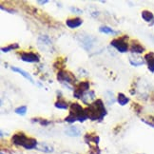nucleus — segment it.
<instances>
[{
  "instance_id": "obj_1",
  "label": "nucleus",
  "mask_w": 154,
  "mask_h": 154,
  "mask_svg": "<svg viewBox=\"0 0 154 154\" xmlns=\"http://www.w3.org/2000/svg\"><path fill=\"white\" fill-rule=\"evenodd\" d=\"M88 119L91 121H102L106 115V109L101 99H96L85 109Z\"/></svg>"
},
{
  "instance_id": "obj_2",
  "label": "nucleus",
  "mask_w": 154,
  "mask_h": 154,
  "mask_svg": "<svg viewBox=\"0 0 154 154\" xmlns=\"http://www.w3.org/2000/svg\"><path fill=\"white\" fill-rule=\"evenodd\" d=\"M11 143L17 146H22L23 149L31 150V149H36L38 142L35 138L29 137L26 133L23 131H18L13 135L11 137Z\"/></svg>"
},
{
  "instance_id": "obj_3",
  "label": "nucleus",
  "mask_w": 154,
  "mask_h": 154,
  "mask_svg": "<svg viewBox=\"0 0 154 154\" xmlns=\"http://www.w3.org/2000/svg\"><path fill=\"white\" fill-rule=\"evenodd\" d=\"M87 119H88V117L86 115L85 109L83 108L79 103L74 102L70 104L69 115L65 118V121L69 124H73L76 121L83 123Z\"/></svg>"
},
{
  "instance_id": "obj_4",
  "label": "nucleus",
  "mask_w": 154,
  "mask_h": 154,
  "mask_svg": "<svg viewBox=\"0 0 154 154\" xmlns=\"http://www.w3.org/2000/svg\"><path fill=\"white\" fill-rule=\"evenodd\" d=\"M128 35H123L118 38H114L110 41V45L121 53H125L129 51V47H128Z\"/></svg>"
},
{
  "instance_id": "obj_5",
  "label": "nucleus",
  "mask_w": 154,
  "mask_h": 154,
  "mask_svg": "<svg viewBox=\"0 0 154 154\" xmlns=\"http://www.w3.org/2000/svg\"><path fill=\"white\" fill-rule=\"evenodd\" d=\"M90 88L91 84L88 81H82L77 83V84L73 87V96L76 99H82V97L85 95V94L90 91Z\"/></svg>"
},
{
  "instance_id": "obj_6",
  "label": "nucleus",
  "mask_w": 154,
  "mask_h": 154,
  "mask_svg": "<svg viewBox=\"0 0 154 154\" xmlns=\"http://www.w3.org/2000/svg\"><path fill=\"white\" fill-rule=\"evenodd\" d=\"M56 78L60 83H64L66 84H75L76 83V78L69 70L66 69H62V70H58V72L56 74Z\"/></svg>"
},
{
  "instance_id": "obj_7",
  "label": "nucleus",
  "mask_w": 154,
  "mask_h": 154,
  "mask_svg": "<svg viewBox=\"0 0 154 154\" xmlns=\"http://www.w3.org/2000/svg\"><path fill=\"white\" fill-rule=\"evenodd\" d=\"M19 56L22 61L27 63H38L40 61V55L33 51H21Z\"/></svg>"
},
{
  "instance_id": "obj_8",
  "label": "nucleus",
  "mask_w": 154,
  "mask_h": 154,
  "mask_svg": "<svg viewBox=\"0 0 154 154\" xmlns=\"http://www.w3.org/2000/svg\"><path fill=\"white\" fill-rule=\"evenodd\" d=\"M37 43H38V46L41 50L51 51V52L54 51H53L54 48H53V46H52V42L48 35H40L38 37Z\"/></svg>"
},
{
  "instance_id": "obj_9",
  "label": "nucleus",
  "mask_w": 154,
  "mask_h": 154,
  "mask_svg": "<svg viewBox=\"0 0 154 154\" xmlns=\"http://www.w3.org/2000/svg\"><path fill=\"white\" fill-rule=\"evenodd\" d=\"M129 51H130V52L132 53V54L137 55V54H141V53H143L146 51V49H145V47L139 42V41L132 40L131 43H130Z\"/></svg>"
},
{
  "instance_id": "obj_10",
  "label": "nucleus",
  "mask_w": 154,
  "mask_h": 154,
  "mask_svg": "<svg viewBox=\"0 0 154 154\" xmlns=\"http://www.w3.org/2000/svg\"><path fill=\"white\" fill-rule=\"evenodd\" d=\"M84 141L85 143L90 146V145H99L100 137L94 132H88L84 136Z\"/></svg>"
},
{
  "instance_id": "obj_11",
  "label": "nucleus",
  "mask_w": 154,
  "mask_h": 154,
  "mask_svg": "<svg viewBox=\"0 0 154 154\" xmlns=\"http://www.w3.org/2000/svg\"><path fill=\"white\" fill-rule=\"evenodd\" d=\"M94 38L91 37V35H85V36H82V38L80 39V44L82 45V47L84 48L85 50L88 51L91 49V47L93 46L94 44Z\"/></svg>"
},
{
  "instance_id": "obj_12",
  "label": "nucleus",
  "mask_w": 154,
  "mask_h": 154,
  "mask_svg": "<svg viewBox=\"0 0 154 154\" xmlns=\"http://www.w3.org/2000/svg\"><path fill=\"white\" fill-rule=\"evenodd\" d=\"M144 59H145V62L149 70L151 73H154V52L149 51L146 53Z\"/></svg>"
},
{
  "instance_id": "obj_13",
  "label": "nucleus",
  "mask_w": 154,
  "mask_h": 154,
  "mask_svg": "<svg viewBox=\"0 0 154 154\" xmlns=\"http://www.w3.org/2000/svg\"><path fill=\"white\" fill-rule=\"evenodd\" d=\"M66 24L70 29H75L83 24V20L80 17H72V18H68L66 20Z\"/></svg>"
},
{
  "instance_id": "obj_14",
  "label": "nucleus",
  "mask_w": 154,
  "mask_h": 154,
  "mask_svg": "<svg viewBox=\"0 0 154 154\" xmlns=\"http://www.w3.org/2000/svg\"><path fill=\"white\" fill-rule=\"evenodd\" d=\"M82 102L86 104V105H90L91 104L93 101H95V92H94L93 91H88L84 96L82 97Z\"/></svg>"
},
{
  "instance_id": "obj_15",
  "label": "nucleus",
  "mask_w": 154,
  "mask_h": 154,
  "mask_svg": "<svg viewBox=\"0 0 154 154\" xmlns=\"http://www.w3.org/2000/svg\"><path fill=\"white\" fill-rule=\"evenodd\" d=\"M129 63L131 64L132 66L139 67V66H142V65H144L146 62H145V59L139 56H136V54H132L131 53V55L129 56Z\"/></svg>"
},
{
  "instance_id": "obj_16",
  "label": "nucleus",
  "mask_w": 154,
  "mask_h": 154,
  "mask_svg": "<svg viewBox=\"0 0 154 154\" xmlns=\"http://www.w3.org/2000/svg\"><path fill=\"white\" fill-rule=\"evenodd\" d=\"M11 70H14V72H17V73H19L20 75H22L24 78H26L27 80H29L31 83H32V84H34V81L32 79V77L29 75L27 72H25L24 69H22L20 68H16V67H11Z\"/></svg>"
},
{
  "instance_id": "obj_17",
  "label": "nucleus",
  "mask_w": 154,
  "mask_h": 154,
  "mask_svg": "<svg viewBox=\"0 0 154 154\" xmlns=\"http://www.w3.org/2000/svg\"><path fill=\"white\" fill-rule=\"evenodd\" d=\"M36 149L41 151V152H44V153H51V152H53V147L51 145L47 144V143H38Z\"/></svg>"
},
{
  "instance_id": "obj_18",
  "label": "nucleus",
  "mask_w": 154,
  "mask_h": 154,
  "mask_svg": "<svg viewBox=\"0 0 154 154\" xmlns=\"http://www.w3.org/2000/svg\"><path fill=\"white\" fill-rule=\"evenodd\" d=\"M141 16H142V18H143L146 22H149V23H150V24L154 21V14L151 13L150 11L144 10L141 13Z\"/></svg>"
},
{
  "instance_id": "obj_19",
  "label": "nucleus",
  "mask_w": 154,
  "mask_h": 154,
  "mask_svg": "<svg viewBox=\"0 0 154 154\" xmlns=\"http://www.w3.org/2000/svg\"><path fill=\"white\" fill-rule=\"evenodd\" d=\"M65 133L68 136H70V137H78L81 134V130L77 127H69L68 129H66Z\"/></svg>"
},
{
  "instance_id": "obj_20",
  "label": "nucleus",
  "mask_w": 154,
  "mask_h": 154,
  "mask_svg": "<svg viewBox=\"0 0 154 154\" xmlns=\"http://www.w3.org/2000/svg\"><path fill=\"white\" fill-rule=\"evenodd\" d=\"M66 62H67V59L64 58V57H58L56 60L53 63V67L55 69H58V70H62L65 66H66Z\"/></svg>"
},
{
  "instance_id": "obj_21",
  "label": "nucleus",
  "mask_w": 154,
  "mask_h": 154,
  "mask_svg": "<svg viewBox=\"0 0 154 154\" xmlns=\"http://www.w3.org/2000/svg\"><path fill=\"white\" fill-rule=\"evenodd\" d=\"M117 102L119 103L120 106H126L129 102V98L128 96H126L124 93L119 92L117 95Z\"/></svg>"
},
{
  "instance_id": "obj_22",
  "label": "nucleus",
  "mask_w": 154,
  "mask_h": 154,
  "mask_svg": "<svg viewBox=\"0 0 154 154\" xmlns=\"http://www.w3.org/2000/svg\"><path fill=\"white\" fill-rule=\"evenodd\" d=\"M99 32H103V33H106V34H112V35H115L118 33L117 31H114L113 29L108 27V26H102L99 28Z\"/></svg>"
},
{
  "instance_id": "obj_23",
  "label": "nucleus",
  "mask_w": 154,
  "mask_h": 154,
  "mask_svg": "<svg viewBox=\"0 0 154 154\" xmlns=\"http://www.w3.org/2000/svg\"><path fill=\"white\" fill-rule=\"evenodd\" d=\"M19 49V45L18 43H13V44H10L7 47H4V48H1L2 52H9L11 51H14V50H17Z\"/></svg>"
},
{
  "instance_id": "obj_24",
  "label": "nucleus",
  "mask_w": 154,
  "mask_h": 154,
  "mask_svg": "<svg viewBox=\"0 0 154 154\" xmlns=\"http://www.w3.org/2000/svg\"><path fill=\"white\" fill-rule=\"evenodd\" d=\"M32 121L35 122V123H39L40 125L43 126V127H47V126H49V125H51V121L45 119V118H33Z\"/></svg>"
},
{
  "instance_id": "obj_25",
  "label": "nucleus",
  "mask_w": 154,
  "mask_h": 154,
  "mask_svg": "<svg viewBox=\"0 0 154 154\" xmlns=\"http://www.w3.org/2000/svg\"><path fill=\"white\" fill-rule=\"evenodd\" d=\"M54 106L59 109H67L69 108V105L67 104V102L63 101V100H58V101L54 103Z\"/></svg>"
},
{
  "instance_id": "obj_26",
  "label": "nucleus",
  "mask_w": 154,
  "mask_h": 154,
  "mask_svg": "<svg viewBox=\"0 0 154 154\" xmlns=\"http://www.w3.org/2000/svg\"><path fill=\"white\" fill-rule=\"evenodd\" d=\"M14 112L16 114H18L20 116H24L26 113H27V106H18V108H16L14 109Z\"/></svg>"
},
{
  "instance_id": "obj_27",
  "label": "nucleus",
  "mask_w": 154,
  "mask_h": 154,
  "mask_svg": "<svg viewBox=\"0 0 154 154\" xmlns=\"http://www.w3.org/2000/svg\"><path fill=\"white\" fill-rule=\"evenodd\" d=\"M90 154H101V149L98 145H90Z\"/></svg>"
},
{
  "instance_id": "obj_28",
  "label": "nucleus",
  "mask_w": 154,
  "mask_h": 154,
  "mask_svg": "<svg viewBox=\"0 0 154 154\" xmlns=\"http://www.w3.org/2000/svg\"><path fill=\"white\" fill-rule=\"evenodd\" d=\"M132 109H134V111L136 112V113H140V112L142 111V109H143L142 106L139 105L138 103H133L132 104Z\"/></svg>"
},
{
  "instance_id": "obj_29",
  "label": "nucleus",
  "mask_w": 154,
  "mask_h": 154,
  "mask_svg": "<svg viewBox=\"0 0 154 154\" xmlns=\"http://www.w3.org/2000/svg\"><path fill=\"white\" fill-rule=\"evenodd\" d=\"M0 9H1L2 11H7V13H9V14H14V13H15V11H14V10H13V9H8V8H6V7L4 8L2 5L0 6Z\"/></svg>"
},
{
  "instance_id": "obj_30",
  "label": "nucleus",
  "mask_w": 154,
  "mask_h": 154,
  "mask_svg": "<svg viewBox=\"0 0 154 154\" xmlns=\"http://www.w3.org/2000/svg\"><path fill=\"white\" fill-rule=\"evenodd\" d=\"M69 10L72 11H73V13H75V14H83L82 10H80V9H78V8H75V7H70Z\"/></svg>"
},
{
  "instance_id": "obj_31",
  "label": "nucleus",
  "mask_w": 154,
  "mask_h": 154,
  "mask_svg": "<svg viewBox=\"0 0 154 154\" xmlns=\"http://www.w3.org/2000/svg\"><path fill=\"white\" fill-rule=\"evenodd\" d=\"M142 121H143L145 124H146L147 126H149V127H151V128H154V122L147 121V120H146V119H142Z\"/></svg>"
},
{
  "instance_id": "obj_32",
  "label": "nucleus",
  "mask_w": 154,
  "mask_h": 154,
  "mask_svg": "<svg viewBox=\"0 0 154 154\" xmlns=\"http://www.w3.org/2000/svg\"><path fill=\"white\" fill-rule=\"evenodd\" d=\"M48 2H49L48 0H43V1H42V0H38V1H37V3L38 4H41V5L46 4V3H48Z\"/></svg>"
},
{
  "instance_id": "obj_33",
  "label": "nucleus",
  "mask_w": 154,
  "mask_h": 154,
  "mask_svg": "<svg viewBox=\"0 0 154 154\" xmlns=\"http://www.w3.org/2000/svg\"><path fill=\"white\" fill-rule=\"evenodd\" d=\"M0 154H4V153H3V152H1V153H0Z\"/></svg>"
}]
</instances>
